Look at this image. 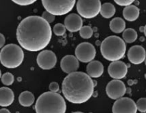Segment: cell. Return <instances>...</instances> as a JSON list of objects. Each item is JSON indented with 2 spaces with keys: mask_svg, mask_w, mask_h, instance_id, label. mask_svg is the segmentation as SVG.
I'll use <instances>...</instances> for the list:
<instances>
[{
  "mask_svg": "<svg viewBox=\"0 0 146 113\" xmlns=\"http://www.w3.org/2000/svg\"><path fill=\"white\" fill-rule=\"evenodd\" d=\"M50 24L42 17L29 16L21 21L17 29V39L21 47L29 52L44 50L52 39Z\"/></svg>",
  "mask_w": 146,
  "mask_h": 113,
  "instance_id": "obj_1",
  "label": "cell"
},
{
  "mask_svg": "<svg viewBox=\"0 0 146 113\" xmlns=\"http://www.w3.org/2000/svg\"><path fill=\"white\" fill-rule=\"evenodd\" d=\"M95 84L92 78L82 72L69 74L64 79L62 91L64 98L73 104H82L91 98Z\"/></svg>",
  "mask_w": 146,
  "mask_h": 113,
  "instance_id": "obj_2",
  "label": "cell"
},
{
  "mask_svg": "<svg viewBox=\"0 0 146 113\" xmlns=\"http://www.w3.org/2000/svg\"><path fill=\"white\" fill-rule=\"evenodd\" d=\"M35 111L36 113H65V100L58 93L47 92L38 97Z\"/></svg>",
  "mask_w": 146,
  "mask_h": 113,
  "instance_id": "obj_3",
  "label": "cell"
},
{
  "mask_svg": "<svg viewBox=\"0 0 146 113\" xmlns=\"http://www.w3.org/2000/svg\"><path fill=\"white\" fill-rule=\"evenodd\" d=\"M102 57L110 62H116L124 57L126 44L124 40L117 36H110L102 41L100 45Z\"/></svg>",
  "mask_w": 146,
  "mask_h": 113,
  "instance_id": "obj_4",
  "label": "cell"
},
{
  "mask_svg": "<svg viewBox=\"0 0 146 113\" xmlns=\"http://www.w3.org/2000/svg\"><path fill=\"white\" fill-rule=\"evenodd\" d=\"M24 57L23 50L15 44L5 46L0 52V62L8 69H14L20 66Z\"/></svg>",
  "mask_w": 146,
  "mask_h": 113,
  "instance_id": "obj_5",
  "label": "cell"
},
{
  "mask_svg": "<svg viewBox=\"0 0 146 113\" xmlns=\"http://www.w3.org/2000/svg\"><path fill=\"white\" fill-rule=\"evenodd\" d=\"M43 7L47 12L55 16H62L71 12L75 7V0H65V1H42Z\"/></svg>",
  "mask_w": 146,
  "mask_h": 113,
  "instance_id": "obj_6",
  "label": "cell"
},
{
  "mask_svg": "<svg viewBox=\"0 0 146 113\" xmlns=\"http://www.w3.org/2000/svg\"><path fill=\"white\" fill-rule=\"evenodd\" d=\"M101 6L102 5L100 0H79L76 4L78 12L81 17L85 19H92L98 16L100 12Z\"/></svg>",
  "mask_w": 146,
  "mask_h": 113,
  "instance_id": "obj_7",
  "label": "cell"
},
{
  "mask_svg": "<svg viewBox=\"0 0 146 113\" xmlns=\"http://www.w3.org/2000/svg\"><path fill=\"white\" fill-rule=\"evenodd\" d=\"M96 56V50L92 44L89 42H82L75 49V57L78 61L88 63L93 61Z\"/></svg>",
  "mask_w": 146,
  "mask_h": 113,
  "instance_id": "obj_8",
  "label": "cell"
},
{
  "mask_svg": "<svg viewBox=\"0 0 146 113\" xmlns=\"http://www.w3.org/2000/svg\"><path fill=\"white\" fill-rule=\"evenodd\" d=\"M106 94L112 100L122 98L126 93V87L124 82L119 79H113L107 85Z\"/></svg>",
  "mask_w": 146,
  "mask_h": 113,
  "instance_id": "obj_9",
  "label": "cell"
},
{
  "mask_svg": "<svg viewBox=\"0 0 146 113\" xmlns=\"http://www.w3.org/2000/svg\"><path fill=\"white\" fill-rule=\"evenodd\" d=\"M57 57L52 51L43 50L36 57V63L41 69L49 70L55 67L57 64Z\"/></svg>",
  "mask_w": 146,
  "mask_h": 113,
  "instance_id": "obj_10",
  "label": "cell"
},
{
  "mask_svg": "<svg viewBox=\"0 0 146 113\" xmlns=\"http://www.w3.org/2000/svg\"><path fill=\"white\" fill-rule=\"evenodd\" d=\"M136 103L129 97H122L115 102L113 113H137Z\"/></svg>",
  "mask_w": 146,
  "mask_h": 113,
  "instance_id": "obj_11",
  "label": "cell"
},
{
  "mask_svg": "<svg viewBox=\"0 0 146 113\" xmlns=\"http://www.w3.org/2000/svg\"><path fill=\"white\" fill-rule=\"evenodd\" d=\"M108 71L112 78L120 80L127 75V66L122 61H116L110 64Z\"/></svg>",
  "mask_w": 146,
  "mask_h": 113,
  "instance_id": "obj_12",
  "label": "cell"
},
{
  "mask_svg": "<svg viewBox=\"0 0 146 113\" xmlns=\"http://www.w3.org/2000/svg\"><path fill=\"white\" fill-rule=\"evenodd\" d=\"M127 58L133 65H140L146 59L145 50L140 45H134L127 52Z\"/></svg>",
  "mask_w": 146,
  "mask_h": 113,
  "instance_id": "obj_13",
  "label": "cell"
},
{
  "mask_svg": "<svg viewBox=\"0 0 146 113\" xmlns=\"http://www.w3.org/2000/svg\"><path fill=\"white\" fill-rule=\"evenodd\" d=\"M79 61L73 55H66L60 62V67L66 74H71L77 72L79 69Z\"/></svg>",
  "mask_w": 146,
  "mask_h": 113,
  "instance_id": "obj_14",
  "label": "cell"
},
{
  "mask_svg": "<svg viewBox=\"0 0 146 113\" xmlns=\"http://www.w3.org/2000/svg\"><path fill=\"white\" fill-rule=\"evenodd\" d=\"M82 18L77 14H70L64 19V26L66 30L70 32H76L80 31L82 27Z\"/></svg>",
  "mask_w": 146,
  "mask_h": 113,
  "instance_id": "obj_15",
  "label": "cell"
},
{
  "mask_svg": "<svg viewBox=\"0 0 146 113\" xmlns=\"http://www.w3.org/2000/svg\"><path fill=\"white\" fill-rule=\"evenodd\" d=\"M103 65L99 61H92L87 66V74L92 78H98L103 74Z\"/></svg>",
  "mask_w": 146,
  "mask_h": 113,
  "instance_id": "obj_16",
  "label": "cell"
},
{
  "mask_svg": "<svg viewBox=\"0 0 146 113\" xmlns=\"http://www.w3.org/2000/svg\"><path fill=\"white\" fill-rule=\"evenodd\" d=\"M15 100V94L13 91L8 87L0 88V106L8 107L13 103Z\"/></svg>",
  "mask_w": 146,
  "mask_h": 113,
  "instance_id": "obj_17",
  "label": "cell"
},
{
  "mask_svg": "<svg viewBox=\"0 0 146 113\" xmlns=\"http://www.w3.org/2000/svg\"><path fill=\"white\" fill-rule=\"evenodd\" d=\"M123 15L125 19L128 22H134L140 15V9L135 5H130L125 7L123 11Z\"/></svg>",
  "mask_w": 146,
  "mask_h": 113,
  "instance_id": "obj_18",
  "label": "cell"
},
{
  "mask_svg": "<svg viewBox=\"0 0 146 113\" xmlns=\"http://www.w3.org/2000/svg\"><path fill=\"white\" fill-rule=\"evenodd\" d=\"M125 22L122 18L115 17L110 22V28L112 32L116 34L123 32L125 29Z\"/></svg>",
  "mask_w": 146,
  "mask_h": 113,
  "instance_id": "obj_19",
  "label": "cell"
},
{
  "mask_svg": "<svg viewBox=\"0 0 146 113\" xmlns=\"http://www.w3.org/2000/svg\"><path fill=\"white\" fill-rule=\"evenodd\" d=\"M35 96L31 92L25 91L19 96V102L23 107H30L35 102Z\"/></svg>",
  "mask_w": 146,
  "mask_h": 113,
  "instance_id": "obj_20",
  "label": "cell"
},
{
  "mask_svg": "<svg viewBox=\"0 0 146 113\" xmlns=\"http://www.w3.org/2000/svg\"><path fill=\"white\" fill-rule=\"evenodd\" d=\"M100 13L105 19H110L115 14V7L111 3H105L101 6Z\"/></svg>",
  "mask_w": 146,
  "mask_h": 113,
  "instance_id": "obj_21",
  "label": "cell"
},
{
  "mask_svg": "<svg viewBox=\"0 0 146 113\" xmlns=\"http://www.w3.org/2000/svg\"><path fill=\"white\" fill-rule=\"evenodd\" d=\"M123 38L124 42L127 43H133L136 41L137 38V32L132 28L125 30L123 33Z\"/></svg>",
  "mask_w": 146,
  "mask_h": 113,
  "instance_id": "obj_22",
  "label": "cell"
},
{
  "mask_svg": "<svg viewBox=\"0 0 146 113\" xmlns=\"http://www.w3.org/2000/svg\"><path fill=\"white\" fill-rule=\"evenodd\" d=\"M93 34L92 29L89 26H84L80 30V35L82 39H90Z\"/></svg>",
  "mask_w": 146,
  "mask_h": 113,
  "instance_id": "obj_23",
  "label": "cell"
},
{
  "mask_svg": "<svg viewBox=\"0 0 146 113\" xmlns=\"http://www.w3.org/2000/svg\"><path fill=\"white\" fill-rule=\"evenodd\" d=\"M1 79H2V82L5 85L9 86L13 84L14 81H15V77L10 72H6L3 75H2Z\"/></svg>",
  "mask_w": 146,
  "mask_h": 113,
  "instance_id": "obj_24",
  "label": "cell"
},
{
  "mask_svg": "<svg viewBox=\"0 0 146 113\" xmlns=\"http://www.w3.org/2000/svg\"><path fill=\"white\" fill-rule=\"evenodd\" d=\"M65 32H66L65 26H64V25H63L61 23L56 24L54 26V27H53V32H54V34L57 36L64 35Z\"/></svg>",
  "mask_w": 146,
  "mask_h": 113,
  "instance_id": "obj_25",
  "label": "cell"
},
{
  "mask_svg": "<svg viewBox=\"0 0 146 113\" xmlns=\"http://www.w3.org/2000/svg\"><path fill=\"white\" fill-rule=\"evenodd\" d=\"M137 110L140 112H146V98L142 97L140 98L136 102Z\"/></svg>",
  "mask_w": 146,
  "mask_h": 113,
  "instance_id": "obj_26",
  "label": "cell"
},
{
  "mask_svg": "<svg viewBox=\"0 0 146 113\" xmlns=\"http://www.w3.org/2000/svg\"><path fill=\"white\" fill-rule=\"evenodd\" d=\"M42 17L47 22H48L49 24L52 23L54 21V19H55V17L54 15H51L50 13H49L48 12L45 11L42 13Z\"/></svg>",
  "mask_w": 146,
  "mask_h": 113,
  "instance_id": "obj_27",
  "label": "cell"
},
{
  "mask_svg": "<svg viewBox=\"0 0 146 113\" xmlns=\"http://www.w3.org/2000/svg\"><path fill=\"white\" fill-rule=\"evenodd\" d=\"M36 2L35 0H14L13 2L20 6H27Z\"/></svg>",
  "mask_w": 146,
  "mask_h": 113,
  "instance_id": "obj_28",
  "label": "cell"
},
{
  "mask_svg": "<svg viewBox=\"0 0 146 113\" xmlns=\"http://www.w3.org/2000/svg\"><path fill=\"white\" fill-rule=\"evenodd\" d=\"M117 5H120V6H123V7H128L130 5H132V4L134 2L133 0H115V1Z\"/></svg>",
  "mask_w": 146,
  "mask_h": 113,
  "instance_id": "obj_29",
  "label": "cell"
},
{
  "mask_svg": "<svg viewBox=\"0 0 146 113\" xmlns=\"http://www.w3.org/2000/svg\"><path fill=\"white\" fill-rule=\"evenodd\" d=\"M49 89H50L51 93H57V92L60 90V86H59L58 83L55 82H52L50 83V86H49Z\"/></svg>",
  "mask_w": 146,
  "mask_h": 113,
  "instance_id": "obj_30",
  "label": "cell"
},
{
  "mask_svg": "<svg viewBox=\"0 0 146 113\" xmlns=\"http://www.w3.org/2000/svg\"><path fill=\"white\" fill-rule=\"evenodd\" d=\"M5 44V37L2 34L0 33V49L2 48Z\"/></svg>",
  "mask_w": 146,
  "mask_h": 113,
  "instance_id": "obj_31",
  "label": "cell"
},
{
  "mask_svg": "<svg viewBox=\"0 0 146 113\" xmlns=\"http://www.w3.org/2000/svg\"><path fill=\"white\" fill-rule=\"evenodd\" d=\"M0 113H10L9 110L6 108H2L0 110Z\"/></svg>",
  "mask_w": 146,
  "mask_h": 113,
  "instance_id": "obj_32",
  "label": "cell"
},
{
  "mask_svg": "<svg viewBox=\"0 0 146 113\" xmlns=\"http://www.w3.org/2000/svg\"><path fill=\"white\" fill-rule=\"evenodd\" d=\"M140 30L141 32H144V26H141V27L140 28Z\"/></svg>",
  "mask_w": 146,
  "mask_h": 113,
  "instance_id": "obj_33",
  "label": "cell"
},
{
  "mask_svg": "<svg viewBox=\"0 0 146 113\" xmlns=\"http://www.w3.org/2000/svg\"><path fill=\"white\" fill-rule=\"evenodd\" d=\"M144 34L146 37V25L144 26Z\"/></svg>",
  "mask_w": 146,
  "mask_h": 113,
  "instance_id": "obj_34",
  "label": "cell"
},
{
  "mask_svg": "<svg viewBox=\"0 0 146 113\" xmlns=\"http://www.w3.org/2000/svg\"><path fill=\"white\" fill-rule=\"evenodd\" d=\"M2 77V72H1V70H0V79Z\"/></svg>",
  "mask_w": 146,
  "mask_h": 113,
  "instance_id": "obj_35",
  "label": "cell"
},
{
  "mask_svg": "<svg viewBox=\"0 0 146 113\" xmlns=\"http://www.w3.org/2000/svg\"><path fill=\"white\" fill-rule=\"evenodd\" d=\"M72 113H83V112H72Z\"/></svg>",
  "mask_w": 146,
  "mask_h": 113,
  "instance_id": "obj_36",
  "label": "cell"
},
{
  "mask_svg": "<svg viewBox=\"0 0 146 113\" xmlns=\"http://www.w3.org/2000/svg\"><path fill=\"white\" fill-rule=\"evenodd\" d=\"M145 65H146V59H145Z\"/></svg>",
  "mask_w": 146,
  "mask_h": 113,
  "instance_id": "obj_37",
  "label": "cell"
},
{
  "mask_svg": "<svg viewBox=\"0 0 146 113\" xmlns=\"http://www.w3.org/2000/svg\"><path fill=\"white\" fill-rule=\"evenodd\" d=\"M145 79H146V73L145 74Z\"/></svg>",
  "mask_w": 146,
  "mask_h": 113,
  "instance_id": "obj_38",
  "label": "cell"
},
{
  "mask_svg": "<svg viewBox=\"0 0 146 113\" xmlns=\"http://www.w3.org/2000/svg\"><path fill=\"white\" fill-rule=\"evenodd\" d=\"M140 113H146V112H140Z\"/></svg>",
  "mask_w": 146,
  "mask_h": 113,
  "instance_id": "obj_39",
  "label": "cell"
}]
</instances>
